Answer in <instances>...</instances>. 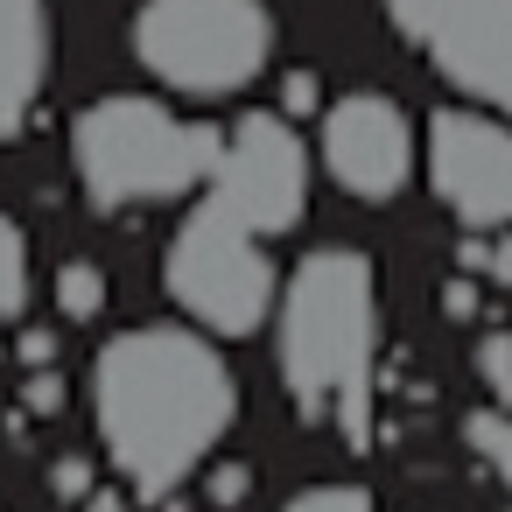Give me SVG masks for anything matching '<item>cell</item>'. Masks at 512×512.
<instances>
[{
    "label": "cell",
    "instance_id": "obj_2",
    "mask_svg": "<svg viewBox=\"0 0 512 512\" xmlns=\"http://www.w3.org/2000/svg\"><path fill=\"white\" fill-rule=\"evenodd\" d=\"M92 421L141 505H169L239 421V379L211 337L176 323L120 330L92 365Z\"/></svg>",
    "mask_w": 512,
    "mask_h": 512
},
{
    "label": "cell",
    "instance_id": "obj_14",
    "mask_svg": "<svg viewBox=\"0 0 512 512\" xmlns=\"http://www.w3.org/2000/svg\"><path fill=\"white\" fill-rule=\"evenodd\" d=\"M92 491H99V470H92V456H78V449H71V456H57V463H50V498H64V505H85Z\"/></svg>",
    "mask_w": 512,
    "mask_h": 512
},
{
    "label": "cell",
    "instance_id": "obj_7",
    "mask_svg": "<svg viewBox=\"0 0 512 512\" xmlns=\"http://www.w3.org/2000/svg\"><path fill=\"white\" fill-rule=\"evenodd\" d=\"M400 22L449 85L512 120V0H400Z\"/></svg>",
    "mask_w": 512,
    "mask_h": 512
},
{
    "label": "cell",
    "instance_id": "obj_19",
    "mask_svg": "<svg viewBox=\"0 0 512 512\" xmlns=\"http://www.w3.org/2000/svg\"><path fill=\"white\" fill-rule=\"evenodd\" d=\"M477 309H484V288H477V274L456 267V274L442 281V316H449V323H470Z\"/></svg>",
    "mask_w": 512,
    "mask_h": 512
},
{
    "label": "cell",
    "instance_id": "obj_11",
    "mask_svg": "<svg viewBox=\"0 0 512 512\" xmlns=\"http://www.w3.org/2000/svg\"><path fill=\"white\" fill-rule=\"evenodd\" d=\"M463 442L498 470V484L512 491V407H477L470 421H463Z\"/></svg>",
    "mask_w": 512,
    "mask_h": 512
},
{
    "label": "cell",
    "instance_id": "obj_21",
    "mask_svg": "<svg viewBox=\"0 0 512 512\" xmlns=\"http://www.w3.org/2000/svg\"><path fill=\"white\" fill-rule=\"evenodd\" d=\"M134 505H141V498H134V491H113V484H99V491L85 498V512H134Z\"/></svg>",
    "mask_w": 512,
    "mask_h": 512
},
{
    "label": "cell",
    "instance_id": "obj_3",
    "mask_svg": "<svg viewBox=\"0 0 512 512\" xmlns=\"http://www.w3.org/2000/svg\"><path fill=\"white\" fill-rule=\"evenodd\" d=\"M372 260L358 246H316L281 288V386L309 428H337L344 449H372Z\"/></svg>",
    "mask_w": 512,
    "mask_h": 512
},
{
    "label": "cell",
    "instance_id": "obj_15",
    "mask_svg": "<svg viewBox=\"0 0 512 512\" xmlns=\"http://www.w3.org/2000/svg\"><path fill=\"white\" fill-rule=\"evenodd\" d=\"M204 498H211L218 512L246 505V498H253V463H232V456H225V463H211V470H204Z\"/></svg>",
    "mask_w": 512,
    "mask_h": 512
},
{
    "label": "cell",
    "instance_id": "obj_8",
    "mask_svg": "<svg viewBox=\"0 0 512 512\" xmlns=\"http://www.w3.org/2000/svg\"><path fill=\"white\" fill-rule=\"evenodd\" d=\"M323 169L358 204H393L414 176V127L386 92H351L323 113Z\"/></svg>",
    "mask_w": 512,
    "mask_h": 512
},
{
    "label": "cell",
    "instance_id": "obj_16",
    "mask_svg": "<svg viewBox=\"0 0 512 512\" xmlns=\"http://www.w3.org/2000/svg\"><path fill=\"white\" fill-rule=\"evenodd\" d=\"M281 512H372V491L365 484H316V491L288 498Z\"/></svg>",
    "mask_w": 512,
    "mask_h": 512
},
{
    "label": "cell",
    "instance_id": "obj_10",
    "mask_svg": "<svg viewBox=\"0 0 512 512\" xmlns=\"http://www.w3.org/2000/svg\"><path fill=\"white\" fill-rule=\"evenodd\" d=\"M22 309H29V239L0 211V323H22Z\"/></svg>",
    "mask_w": 512,
    "mask_h": 512
},
{
    "label": "cell",
    "instance_id": "obj_20",
    "mask_svg": "<svg viewBox=\"0 0 512 512\" xmlns=\"http://www.w3.org/2000/svg\"><path fill=\"white\" fill-rule=\"evenodd\" d=\"M15 358H22L29 372L57 365V330H43V323H22V337H15Z\"/></svg>",
    "mask_w": 512,
    "mask_h": 512
},
{
    "label": "cell",
    "instance_id": "obj_6",
    "mask_svg": "<svg viewBox=\"0 0 512 512\" xmlns=\"http://www.w3.org/2000/svg\"><path fill=\"white\" fill-rule=\"evenodd\" d=\"M428 190L463 232L512 225V120L477 106H442L428 120Z\"/></svg>",
    "mask_w": 512,
    "mask_h": 512
},
{
    "label": "cell",
    "instance_id": "obj_5",
    "mask_svg": "<svg viewBox=\"0 0 512 512\" xmlns=\"http://www.w3.org/2000/svg\"><path fill=\"white\" fill-rule=\"evenodd\" d=\"M134 57L183 99H232L274 57V15L260 0H141Z\"/></svg>",
    "mask_w": 512,
    "mask_h": 512
},
{
    "label": "cell",
    "instance_id": "obj_18",
    "mask_svg": "<svg viewBox=\"0 0 512 512\" xmlns=\"http://www.w3.org/2000/svg\"><path fill=\"white\" fill-rule=\"evenodd\" d=\"M22 414H36V421H50V414H64V379H57V365H43V372H29V386H22Z\"/></svg>",
    "mask_w": 512,
    "mask_h": 512
},
{
    "label": "cell",
    "instance_id": "obj_13",
    "mask_svg": "<svg viewBox=\"0 0 512 512\" xmlns=\"http://www.w3.org/2000/svg\"><path fill=\"white\" fill-rule=\"evenodd\" d=\"M477 379L498 407H512V330H484L477 337Z\"/></svg>",
    "mask_w": 512,
    "mask_h": 512
},
{
    "label": "cell",
    "instance_id": "obj_17",
    "mask_svg": "<svg viewBox=\"0 0 512 512\" xmlns=\"http://www.w3.org/2000/svg\"><path fill=\"white\" fill-rule=\"evenodd\" d=\"M281 113H288V120H316V113H323L316 71H281Z\"/></svg>",
    "mask_w": 512,
    "mask_h": 512
},
{
    "label": "cell",
    "instance_id": "obj_4",
    "mask_svg": "<svg viewBox=\"0 0 512 512\" xmlns=\"http://www.w3.org/2000/svg\"><path fill=\"white\" fill-rule=\"evenodd\" d=\"M225 148H232V127L218 134L211 120H183L141 92L92 99L71 120V169H78V190L99 218L204 190L218 176Z\"/></svg>",
    "mask_w": 512,
    "mask_h": 512
},
{
    "label": "cell",
    "instance_id": "obj_9",
    "mask_svg": "<svg viewBox=\"0 0 512 512\" xmlns=\"http://www.w3.org/2000/svg\"><path fill=\"white\" fill-rule=\"evenodd\" d=\"M50 85V8L0 0V141H15Z\"/></svg>",
    "mask_w": 512,
    "mask_h": 512
},
{
    "label": "cell",
    "instance_id": "obj_12",
    "mask_svg": "<svg viewBox=\"0 0 512 512\" xmlns=\"http://www.w3.org/2000/svg\"><path fill=\"white\" fill-rule=\"evenodd\" d=\"M57 309H64L71 323H92V316L106 309V274H99L92 260H71V267L57 274Z\"/></svg>",
    "mask_w": 512,
    "mask_h": 512
},
{
    "label": "cell",
    "instance_id": "obj_1",
    "mask_svg": "<svg viewBox=\"0 0 512 512\" xmlns=\"http://www.w3.org/2000/svg\"><path fill=\"white\" fill-rule=\"evenodd\" d=\"M309 211V155L288 113H239L232 148L169 239L162 281L211 337H253L274 316V260L260 239L295 232Z\"/></svg>",
    "mask_w": 512,
    "mask_h": 512
}]
</instances>
